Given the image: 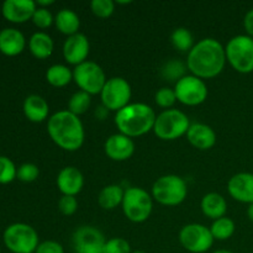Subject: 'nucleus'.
Returning a JSON list of instances; mask_svg holds the SVG:
<instances>
[{
  "instance_id": "nucleus-44",
  "label": "nucleus",
  "mask_w": 253,
  "mask_h": 253,
  "mask_svg": "<svg viewBox=\"0 0 253 253\" xmlns=\"http://www.w3.org/2000/svg\"><path fill=\"white\" fill-rule=\"evenodd\" d=\"M131 1H118V4H130Z\"/></svg>"
},
{
  "instance_id": "nucleus-20",
  "label": "nucleus",
  "mask_w": 253,
  "mask_h": 253,
  "mask_svg": "<svg viewBox=\"0 0 253 253\" xmlns=\"http://www.w3.org/2000/svg\"><path fill=\"white\" fill-rule=\"evenodd\" d=\"M26 47V39L20 30L7 27L0 31V52L7 57L22 53Z\"/></svg>"
},
{
  "instance_id": "nucleus-30",
  "label": "nucleus",
  "mask_w": 253,
  "mask_h": 253,
  "mask_svg": "<svg viewBox=\"0 0 253 253\" xmlns=\"http://www.w3.org/2000/svg\"><path fill=\"white\" fill-rule=\"evenodd\" d=\"M17 168L6 156H0V184H9L16 178Z\"/></svg>"
},
{
  "instance_id": "nucleus-19",
  "label": "nucleus",
  "mask_w": 253,
  "mask_h": 253,
  "mask_svg": "<svg viewBox=\"0 0 253 253\" xmlns=\"http://www.w3.org/2000/svg\"><path fill=\"white\" fill-rule=\"evenodd\" d=\"M187 138L193 147L200 151L210 150L216 143V133L207 124H192L187 132Z\"/></svg>"
},
{
  "instance_id": "nucleus-1",
  "label": "nucleus",
  "mask_w": 253,
  "mask_h": 253,
  "mask_svg": "<svg viewBox=\"0 0 253 253\" xmlns=\"http://www.w3.org/2000/svg\"><path fill=\"white\" fill-rule=\"evenodd\" d=\"M226 64V53L221 42L215 39H203L194 44L187 57V68L200 79L219 76Z\"/></svg>"
},
{
  "instance_id": "nucleus-9",
  "label": "nucleus",
  "mask_w": 253,
  "mask_h": 253,
  "mask_svg": "<svg viewBox=\"0 0 253 253\" xmlns=\"http://www.w3.org/2000/svg\"><path fill=\"white\" fill-rule=\"evenodd\" d=\"M73 81L82 91H85L89 95H95L101 93L108 79L104 69L98 63L85 61L74 68Z\"/></svg>"
},
{
  "instance_id": "nucleus-23",
  "label": "nucleus",
  "mask_w": 253,
  "mask_h": 253,
  "mask_svg": "<svg viewBox=\"0 0 253 253\" xmlns=\"http://www.w3.org/2000/svg\"><path fill=\"white\" fill-rule=\"evenodd\" d=\"M29 49L35 58L46 59L53 53V40L46 32H35L29 40Z\"/></svg>"
},
{
  "instance_id": "nucleus-15",
  "label": "nucleus",
  "mask_w": 253,
  "mask_h": 253,
  "mask_svg": "<svg viewBox=\"0 0 253 253\" xmlns=\"http://www.w3.org/2000/svg\"><path fill=\"white\" fill-rule=\"evenodd\" d=\"M104 151L110 160L124 162L135 153V142L124 133H114L104 143Z\"/></svg>"
},
{
  "instance_id": "nucleus-36",
  "label": "nucleus",
  "mask_w": 253,
  "mask_h": 253,
  "mask_svg": "<svg viewBox=\"0 0 253 253\" xmlns=\"http://www.w3.org/2000/svg\"><path fill=\"white\" fill-rule=\"evenodd\" d=\"M104 253H131V246L127 240L123 237H114L106 240Z\"/></svg>"
},
{
  "instance_id": "nucleus-7",
  "label": "nucleus",
  "mask_w": 253,
  "mask_h": 253,
  "mask_svg": "<svg viewBox=\"0 0 253 253\" xmlns=\"http://www.w3.org/2000/svg\"><path fill=\"white\" fill-rule=\"evenodd\" d=\"M2 241L12 253H34L40 245L36 230L24 222L9 225L2 235Z\"/></svg>"
},
{
  "instance_id": "nucleus-12",
  "label": "nucleus",
  "mask_w": 253,
  "mask_h": 253,
  "mask_svg": "<svg viewBox=\"0 0 253 253\" xmlns=\"http://www.w3.org/2000/svg\"><path fill=\"white\" fill-rule=\"evenodd\" d=\"M214 237L209 227L202 224H188L179 232V242L188 252L204 253L214 245Z\"/></svg>"
},
{
  "instance_id": "nucleus-26",
  "label": "nucleus",
  "mask_w": 253,
  "mask_h": 253,
  "mask_svg": "<svg viewBox=\"0 0 253 253\" xmlns=\"http://www.w3.org/2000/svg\"><path fill=\"white\" fill-rule=\"evenodd\" d=\"M46 79L49 85L63 88L73 81V72L64 64H53L47 69Z\"/></svg>"
},
{
  "instance_id": "nucleus-46",
  "label": "nucleus",
  "mask_w": 253,
  "mask_h": 253,
  "mask_svg": "<svg viewBox=\"0 0 253 253\" xmlns=\"http://www.w3.org/2000/svg\"><path fill=\"white\" fill-rule=\"evenodd\" d=\"M0 253H1V251H0Z\"/></svg>"
},
{
  "instance_id": "nucleus-39",
  "label": "nucleus",
  "mask_w": 253,
  "mask_h": 253,
  "mask_svg": "<svg viewBox=\"0 0 253 253\" xmlns=\"http://www.w3.org/2000/svg\"><path fill=\"white\" fill-rule=\"evenodd\" d=\"M244 26H245V30H246L247 35L253 37V9L249 10L247 14L245 15Z\"/></svg>"
},
{
  "instance_id": "nucleus-3",
  "label": "nucleus",
  "mask_w": 253,
  "mask_h": 253,
  "mask_svg": "<svg viewBox=\"0 0 253 253\" xmlns=\"http://www.w3.org/2000/svg\"><path fill=\"white\" fill-rule=\"evenodd\" d=\"M155 110L145 103L128 104L115 115V125L120 133L128 137H140L153 131L156 123Z\"/></svg>"
},
{
  "instance_id": "nucleus-43",
  "label": "nucleus",
  "mask_w": 253,
  "mask_h": 253,
  "mask_svg": "<svg viewBox=\"0 0 253 253\" xmlns=\"http://www.w3.org/2000/svg\"><path fill=\"white\" fill-rule=\"evenodd\" d=\"M212 253H234V252L229 251V250H219V251H215V252H212Z\"/></svg>"
},
{
  "instance_id": "nucleus-42",
  "label": "nucleus",
  "mask_w": 253,
  "mask_h": 253,
  "mask_svg": "<svg viewBox=\"0 0 253 253\" xmlns=\"http://www.w3.org/2000/svg\"><path fill=\"white\" fill-rule=\"evenodd\" d=\"M247 216H249V219L253 222V203L250 204L249 208H247Z\"/></svg>"
},
{
  "instance_id": "nucleus-22",
  "label": "nucleus",
  "mask_w": 253,
  "mask_h": 253,
  "mask_svg": "<svg viewBox=\"0 0 253 253\" xmlns=\"http://www.w3.org/2000/svg\"><path fill=\"white\" fill-rule=\"evenodd\" d=\"M203 214L211 220L224 217L227 211V203L219 193H208L200 202Z\"/></svg>"
},
{
  "instance_id": "nucleus-14",
  "label": "nucleus",
  "mask_w": 253,
  "mask_h": 253,
  "mask_svg": "<svg viewBox=\"0 0 253 253\" xmlns=\"http://www.w3.org/2000/svg\"><path fill=\"white\" fill-rule=\"evenodd\" d=\"M89 51H90V44H89L88 37L81 32L67 37L63 43V49H62L64 61L76 67L86 61Z\"/></svg>"
},
{
  "instance_id": "nucleus-25",
  "label": "nucleus",
  "mask_w": 253,
  "mask_h": 253,
  "mask_svg": "<svg viewBox=\"0 0 253 253\" xmlns=\"http://www.w3.org/2000/svg\"><path fill=\"white\" fill-rule=\"evenodd\" d=\"M125 190L118 184H110L100 190L98 197V204L104 210H114L123 204Z\"/></svg>"
},
{
  "instance_id": "nucleus-8",
  "label": "nucleus",
  "mask_w": 253,
  "mask_h": 253,
  "mask_svg": "<svg viewBox=\"0 0 253 253\" xmlns=\"http://www.w3.org/2000/svg\"><path fill=\"white\" fill-rule=\"evenodd\" d=\"M123 211L130 221L141 224L152 214L153 198L140 187H131L125 190L123 199Z\"/></svg>"
},
{
  "instance_id": "nucleus-4",
  "label": "nucleus",
  "mask_w": 253,
  "mask_h": 253,
  "mask_svg": "<svg viewBox=\"0 0 253 253\" xmlns=\"http://www.w3.org/2000/svg\"><path fill=\"white\" fill-rule=\"evenodd\" d=\"M187 194V183L179 175H162L152 185V198L158 204L165 207H177L182 204Z\"/></svg>"
},
{
  "instance_id": "nucleus-28",
  "label": "nucleus",
  "mask_w": 253,
  "mask_h": 253,
  "mask_svg": "<svg viewBox=\"0 0 253 253\" xmlns=\"http://www.w3.org/2000/svg\"><path fill=\"white\" fill-rule=\"evenodd\" d=\"M170 42L173 47L179 52H188L194 47V39L192 32L185 27H178L170 35Z\"/></svg>"
},
{
  "instance_id": "nucleus-16",
  "label": "nucleus",
  "mask_w": 253,
  "mask_h": 253,
  "mask_svg": "<svg viewBox=\"0 0 253 253\" xmlns=\"http://www.w3.org/2000/svg\"><path fill=\"white\" fill-rule=\"evenodd\" d=\"M37 9L36 1L32 0H5L1 6V14L12 24H24L32 19Z\"/></svg>"
},
{
  "instance_id": "nucleus-29",
  "label": "nucleus",
  "mask_w": 253,
  "mask_h": 253,
  "mask_svg": "<svg viewBox=\"0 0 253 253\" xmlns=\"http://www.w3.org/2000/svg\"><path fill=\"white\" fill-rule=\"evenodd\" d=\"M90 96L91 95H89L85 91H76L68 101V111H71L72 114H74L77 116L85 114L88 111V109L90 108Z\"/></svg>"
},
{
  "instance_id": "nucleus-18",
  "label": "nucleus",
  "mask_w": 253,
  "mask_h": 253,
  "mask_svg": "<svg viewBox=\"0 0 253 253\" xmlns=\"http://www.w3.org/2000/svg\"><path fill=\"white\" fill-rule=\"evenodd\" d=\"M57 187L62 195L76 197L84 187V177L78 168L73 166L62 168L57 175Z\"/></svg>"
},
{
  "instance_id": "nucleus-34",
  "label": "nucleus",
  "mask_w": 253,
  "mask_h": 253,
  "mask_svg": "<svg viewBox=\"0 0 253 253\" xmlns=\"http://www.w3.org/2000/svg\"><path fill=\"white\" fill-rule=\"evenodd\" d=\"M31 21L34 22V25L36 27L44 30V29H48L49 26H52V24L54 22V17L48 9L37 6Z\"/></svg>"
},
{
  "instance_id": "nucleus-32",
  "label": "nucleus",
  "mask_w": 253,
  "mask_h": 253,
  "mask_svg": "<svg viewBox=\"0 0 253 253\" xmlns=\"http://www.w3.org/2000/svg\"><path fill=\"white\" fill-rule=\"evenodd\" d=\"M90 9L96 17L108 19L115 11V2L113 0H93L90 2Z\"/></svg>"
},
{
  "instance_id": "nucleus-5",
  "label": "nucleus",
  "mask_w": 253,
  "mask_h": 253,
  "mask_svg": "<svg viewBox=\"0 0 253 253\" xmlns=\"http://www.w3.org/2000/svg\"><path fill=\"white\" fill-rule=\"evenodd\" d=\"M189 118L183 111L177 109H168L162 111L156 118L153 132L160 140L174 141L187 135L190 127Z\"/></svg>"
},
{
  "instance_id": "nucleus-21",
  "label": "nucleus",
  "mask_w": 253,
  "mask_h": 253,
  "mask_svg": "<svg viewBox=\"0 0 253 253\" xmlns=\"http://www.w3.org/2000/svg\"><path fill=\"white\" fill-rule=\"evenodd\" d=\"M24 114L31 123H42L48 118L49 106L46 99L37 94H31L24 100Z\"/></svg>"
},
{
  "instance_id": "nucleus-13",
  "label": "nucleus",
  "mask_w": 253,
  "mask_h": 253,
  "mask_svg": "<svg viewBox=\"0 0 253 253\" xmlns=\"http://www.w3.org/2000/svg\"><path fill=\"white\" fill-rule=\"evenodd\" d=\"M106 239L103 232L94 226H81L72 236L74 253H104Z\"/></svg>"
},
{
  "instance_id": "nucleus-38",
  "label": "nucleus",
  "mask_w": 253,
  "mask_h": 253,
  "mask_svg": "<svg viewBox=\"0 0 253 253\" xmlns=\"http://www.w3.org/2000/svg\"><path fill=\"white\" fill-rule=\"evenodd\" d=\"M35 253H64V249L59 242L47 240V241L40 242Z\"/></svg>"
},
{
  "instance_id": "nucleus-10",
  "label": "nucleus",
  "mask_w": 253,
  "mask_h": 253,
  "mask_svg": "<svg viewBox=\"0 0 253 253\" xmlns=\"http://www.w3.org/2000/svg\"><path fill=\"white\" fill-rule=\"evenodd\" d=\"M132 89L128 82L121 77H113L108 79L100 93L104 108L110 111H120L130 104Z\"/></svg>"
},
{
  "instance_id": "nucleus-17",
  "label": "nucleus",
  "mask_w": 253,
  "mask_h": 253,
  "mask_svg": "<svg viewBox=\"0 0 253 253\" xmlns=\"http://www.w3.org/2000/svg\"><path fill=\"white\" fill-rule=\"evenodd\" d=\"M227 192L236 202L252 204L253 203V173H237L230 178Z\"/></svg>"
},
{
  "instance_id": "nucleus-40",
  "label": "nucleus",
  "mask_w": 253,
  "mask_h": 253,
  "mask_svg": "<svg viewBox=\"0 0 253 253\" xmlns=\"http://www.w3.org/2000/svg\"><path fill=\"white\" fill-rule=\"evenodd\" d=\"M54 4L53 0H39V1H36V5L39 7H44V9H47V6H49V5Z\"/></svg>"
},
{
  "instance_id": "nucleus-27",
  "label": "nucleus",
  "mask_w": 253,
  "mask_h": 253,
  "mask_svg": "<svg viewBox=\"0 0 253 253\" xmlns=\"http://www.w3.org/2000/svg\"><path fill=\"white\" fill-rule=\"evenodd\" d=\"M236 230V225H235L234 220L230 217H220V219L214 220V222L210 226V231H211L214 240H219V241H226L232 235L235 234Z\"/></svg>"
},
{
  "instance_id": "nucleus-6",
  "label": "nucleus",
  "mask_w": 253,
  "mask_h": 253,
  "mask_svg": "<svg viewBox=\"0 0 253 253\" xmlns=\"http://www.w3.org/2000/svg\"><path fill=\"white\" fill-rule=\"evenodd\" d=\"M226 61L236 72L249 74L253 72V37L237 35L225 47Z\"/></svg>"
},
{
  "instance_id": "nucleus-45",
  "label": "nucleus",
  "mask_w": 253,
  "mask_h": 253,
  "mask_svg": "<svg viewBox=\"0 0 253 253\" xmlns=\"http://www.w3.org/2000/svg\"><path fill=\"white\" fill-rule=\"evenodd\" d=\"M131 253H145L143 251H135V252H131Z\"/></svg>"
},
{
  "instance_id": "nucleus-47",
  "label": "nucleus",
  "mask_w": 253,
  "mask_h": 253,
  "mask_svg": "<svg viewBox=\"0 0 253 253\" xmlns=\"http://www.w3.org/2000/svg\"><path fill=\"white\" fill-rule=\"evenodd\" d=\"M34 253H35V252H34Z\"/></svg>"
},
{
  "instance_id": "nucleus-41",
  "label": "nucleus",
  "mask_w": 253,
  "mask_h": 253,
  "mask_svg": "<svg viewBox=\"0 0 253 253\" xmlns=\"http://www.w3.org/2000/svg\"><path fill=\"white\" fill-rule=\"evenodd\" d=\"M106 113H108V109L104 108V106H101V108H99L98 110H96V116H98V119L103 120V119L105 118Z\"/></svg>"
},
{
  "instance_id": "nucleus-2",
  "label": "nucleus",
  "mask_w": 253,
  "mask_h": 253,
  "mask_svg": "<svg viewBox=\"0 0 253 253\" xmlns=\"http://www.w3.org/2000/svg\"><path fill=\"white\" fill-rule=\"evenodd\" d=\"M47 132L59 148L68 152L78 151L85 140V131L79 116L68 110H61L49 116Z\"/></svg>"
},
{
  "instance_id": "nucleus-31",
  "label": "nucleus",
  "mask_w": 253,
  "mask_h": 253,
  "mask_svg": "<svg viewBox=\"0 0 253 253\" xmlns=\"http://www.w3.org/2000/svg\"><path fill=\"white\" fill-rule=\"evenodd\" d=\"M162 76L163 78L168 79V81H179L183 77L187 76L185 74V66L179 61H169L165 64L162 68Z\"/></svg>"
},
{
  "instance_id": "nucleus-24",
  "label": "nucleus",
  "mask_w": 253,
  "mask_h": 253,
  "mask_svg": "<svg viewBox=\"0 0 253 253\" xmlns=\"http://www.w3.org/2000/svg\"><path fill=\"white\" fill-rule=\"evenodd\" d=\"M54 24L59 32L67 36H73L78 34L81 27V19L78 14L71 9H62L54 17Z\"/></svg>"
},
{
  "instance_id": "nucleus-11",
  "label": "nucleus",
  "mask_w": 253,
  "mask_h": 253,
  "mask_svg": "<svg viewBox=\"0 0 253 253\" xmlns=\"http://www.w3.org/2000/svg\"><path fill=\"white\" fill-rule=\"evenodd\" d=\"M177 101L187 106H198L208 98V86L203 79L189 74L175 82L174 86Z\"/></svg>"
},
{
  "instance_id": "nucleus-35",
  "label": "nucleus",
  "mask_w": 253,
  "mask_h": 253,
  "mask_svg": "<svg viewBox=\"0 0 253 253\" xmlns=\"http://www.w3.org/2000/svg\"><path fill=\"white\" fill-rule=\"evenodd\" d=\"M40 169L34 163H24L17 168L16 178L24 183H31L39 178Z\"/></svg>"
},
{
  "instance_id": "nucleus-33",
  "label": "nucleus",
  "mask_w": 253,
  "mask_h": 253,
  "mask_svg": "<svg viewBox=\"0 0 253 253\" xmlns=\"http://www.w3.org/2000/svg\"><path fill=\"white\" fill-rule=\"evenodd\" d=\"M155 101L160 108L166 109V110L170 109L173 105H174L175 101H177V96H175L174 89L167 88V86L161 88L160 90L156 93Z\"/></svg>"
},
{
  "instance_id": "nucleus-37",
  "label": "nucleus",
  "mask_w": 253,
  "mask_h": 253,
  "mask_svg": "<svg viewBox=\"0 0 253 253\" xmlns=\"http://www.w3.org/2000/svg\"><path fill=\"white\" fill-rule=\"evenodd\" d=\"M78 209V200L72 195H62L58 200V210L66 216H72Z\"/></svg>"
}]
</instances>
